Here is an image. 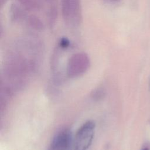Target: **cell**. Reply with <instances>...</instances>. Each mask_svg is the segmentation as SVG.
I'll return each instance as SVG.
<instances>
[{
	"mask_svg": "<svg viewBox=\"0 0 150 150\" xmlns=\"http://www.w3.org/2000/svg\"><path fill=\"white\" fill-rule=\"evenodd\" d=\"M62 15L66 25L78 28L82 22L83 15L80 0H60Z\"/></svg>",
	"mask_w": 150,
	"mask_h": 150,
	"instance_id": "1",
	"label": "cell"
},
{
	"mask_svg": "<svg viewBox=\"0 0 150 150\" xmlns=\"http://www.w3.org/2000/svg\"><path fill=\"white\" fill-rule=\"evenodd\" d=\"M95 127L93 121H88L78 129L73 141L74 150H88L93 140Z\"/></svg>",
	"mask_w": 150,
	"mask_h": 150,
	"instance_id": "2",
	"label": "cell"
},
{
	"mask_svg": "<svg viewBox=\"0 0 150 150\" xmlns=\"http://www.w3.org/2000/svg\"><path fill=\"white\" fill-rule=\"evenodd\" d=\"M90 57L85 52H78L73 54L68 60L66 71L71 78L83 74L90 67Z\"/></svg>",
	"mask_w": 150,
	"mask_h": 150,
	"instance_id": "3",
	"label": "cell"
},
{
	"mask_svg": "<svg viewBox=\"0 0 150 150\" xmlns=\"http://www.w3.org/2000/svg\"><path fill=\"white\" fill-rule=\"evenodd\" d=\"M72 141L71 132L67 129L62 130L53 137L48 150H69Z\"/></svg>",
	"mask_w": 150,
	"mask_h": 150,
	"instance_id": "4",
	"label": "cell"
},
{
	"mask_svg": "<svg viewBox=\"0 0 150 150\" xmlns=\"http://www.w3.org/2000/svg\"><path fill=\"white\" fill-rule=\"evenodd\" d=\"M26 10L18 3H14L10 7V16L11 20L16 23L25 22L28 16Z\"/></svg>",
	"mask_w": 150,
	"mask_h": 150,
	"instance_id": "5",
	"label": "cell"
},
{
	"mask_svg": "<svg viewBox=\"0 0 150 150\" xmlns=\"http://www.w3.org/2000/svg\"><path fill=\"white\" fill-rule=\"evenodd\" d=\"M18 3L26 11H36L42 8V0H17Z\"/></svg>",
	"mask_w": 150,
	"mask_h": 150,
	"instance_id": "6",
	"label": "cell"
},
{
	"mask_svg": "<svg viewBox=\"0 0 150 150\" xmlns=\"http://www.w3.org/2000/svg\"><path fill=\"white\" fill-rule=\"evenodd\" d=\"M26 25L35 31L40 32L44 29V24L41 19L35 15L28 16L25 21Z\"/></svg>",
	"mask_w": 150,
	"mask_h": 150,
	"instance_id": "7",
	"label": "cell"
},
{
	"mask_svg": "<svg viewBox=\"0 0 150 150\" xmlns=\"http://www.w3.org/2000/svg\"><path fill=\"white\" fill-rule=\"evenodd\" d=\"M57 8L56 4L48 5L46 12V19L47 23L50 28L55 25L57 18Z\"/></svg>",
	"mask_w": 150,
	"mask_h": 150,
	"instance_id": "8",
	"label": "cell"
},
{
	"mask_svg": "<svg viewBox=\"0 0 150 150\" xmlns=\"http://www.w3.org/2000/svg\"><path fill=\"white\" fill-rule=\"evenodd\" d=\"M70 42L68 38L65 37L60 38L59 42V47L60 49H67L70 46Z\"/></svg>",
	"mask_w": 150,
	"mask_h": 150,
	"instance_id": "9",
	"label": "cell"
},
{
	"mask_svg": "<svg viewBox=\"0 0 150 150\" xmlns=\"http://www.w3.org/2000/svg\"><path fill=\"white\" fill-rule=\"evenodd\" d=\"M44 1H45L48 5H54L56 4V0H43Z\"/></svg>",
	"mask_w": 150,
	"mask_h": 150,
	"instance_id": "10",
	"label": "cell"
},
{
	"mask_svg": "<svg viewBox=\"0 0 150 150\" xmlns=\"http://www.w3.org/2000/svg\"><path fill=\"white\" fill-rule=\"evenodd\" d=\"M8 0H1V6L2 7V6L6 3V2Z\"/></svg>",
	"mask_w": 150,
	"mask_h": 150,
	"instance_id": "11",
	"label": "cell"
},
{
	"mask_svg": "<svg viewBox=\"0 0 150 150\" xmlns=\"http://www.w3.org/2000/svg\"><path fill=\"white\" fill-rule=\"evenodd\" d=\"M142 150H149V149H148V148H145L142 149Z\"/></svg>",
	"mask_w": 150,
	"mask_h": 150,
	"instance_id": "12",
	"label": "cell"
}]
</instances>
